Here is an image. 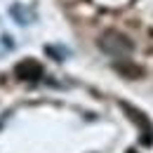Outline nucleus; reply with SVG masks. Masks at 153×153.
Here are the masks:
<instances>
[{"instance_id":"2","label":"nucleus","mask_w":153,"mask_h":153,"mask_svg":"<svg viewBox=\"0 0 153 153\" xmlns=\"http://www.w3.org/2000/svg\"><path fill=\"white\" fill-rule=\"evenodd\" d=\"M14 73H17V78H21V80H38V78L42 76V66H40L36 59H24V61L17 64Z\"/></svg>"},{"instance_id":"1","label":"nucleus","mask_w":153,"mask_h":153,"mask_svg":"<svg viewBox=\"0 0 153 153\" xmlns=\"http://www.w3.org/2000/svg\"><path fill=\"white\" fill-rule=\"evenodd\" d=\"M99 50L113 59H127L132 54V42L118 31H106L99 38Z\"/></svg>"}]
</instances>
